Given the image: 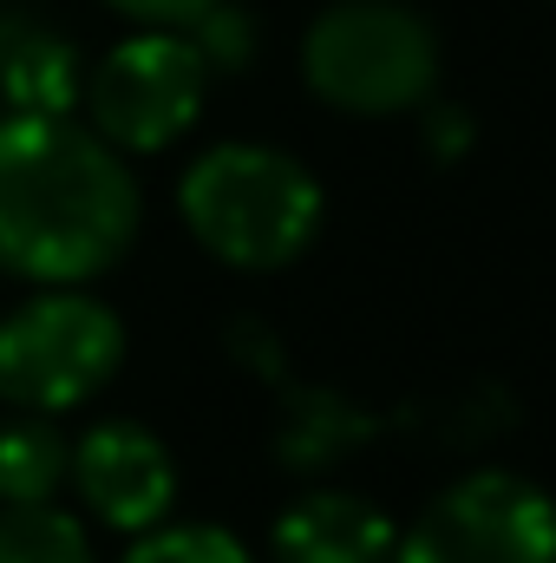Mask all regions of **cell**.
Here are the masks:
<instances>
[{"label": "cell", "mask_w": 556, "mask_h": 563, "mask_svg": "<svg viewBox=\"0 0 556 563\" xmlns=\"http://www.w3.org/2000/svg\"><path fill=\"white\" fill-rule=\"evenodd\" d=\"M144 190L86 119H0V269L79 288L132 256Z\"/></svg>", "instance_id": "1"}, {"label": "cell", "mask_w": 556, "mask_h": 563, "mask_svg": "<svg viewBox=\"0 0 556 563\" xmlns=\"http://www.w3.org/2000/svg\"><path fill=\"white\" fill-rule=\"evenodd\" d=\"M321 177L281 144H210L177 177L184 230L197 236V250L243 276H269L308 256V243L321 236Z\"/></svg>", "instance_id": "2"}, {"label": "cell", "mask_w": 556, "mask_h": 563, "mask_svg": "<svg viewBox=\"0 0 556 563\" xmlns=\"http://www.w3.org/2000/svg\"><path fill=\"white\" fill-rule=\"evenodd\" d=\"M438 26L407 0H327L301 33V79L327 112L400 119L438 92Z\"/></svg>", "instance_id": "3"}, {"label": "cell", "mask_w": 556, "mask_h": 563, "mask_svg": "<svg viewBox=\"0 0 556 563\" xmlns=\"http://www.w3.org/2000/svg\"><path fill=\"white\" fill-rule=\"evenodd\" d=\"M125 367V321L86 288H40L0 314V407L26 420L79 413Z\"/></svg>", "instance_id": "4"}, {"label": "cell", "mask_w": 556, "mask_h": 563, "mask_svg": "<svg viewBox=\"0 0 556 563\" xmlns=\"http://www.w3.org/2000/svg\"><path fill=\"white\" fill-rule=\"evenodd\" d=\"M210 66L197 53L190 33H164L138 26L125 33L99 66H86V125L125 157H151L190 139V125L203 119V92H210Z\"/></svg>", "instance_id": "5"}, {"label": "cell", "mask_w": 556, "mask_h": 563, "mask_svg": "<svg viewBox=\"0 0 556 563\" xmlns=\"http://www.w3.org/2000/svg\"><path fill=\"white\" fill-rule=\"evenodd\" d=\"M393 563H556V498L524 472L478 465L432 492Z\"/></svg>", "instance_id": "6"}, {"label": "cell", "mask_w": 556, "mask_h": 563, "mask_svg": "<svg viewBox=\"0 0 556 563\" xmlns=\"http://www.w3.org/2000/svg\"><path fill=\"white\" fill-rule=\"evenodd\" d=\"M86 525H105L119 538H144L170 525L177 511V459L170 445L138 420H92L73 439V472Z\"/></svg>", "instance_id": "7"}, {"label": "cell", "mask_w": 556, "mask_h": 563, "mask_svg": "<svg viewBox=\"0 0 556 563\" xmlns=\"http://www.w3.org/2000/svg\"><path fill=\"white\" fill-rule=\"evenodd\" d=\"M400 558V525L341 485H314L288 498L269 525V563H393Z\"/></svg>", "instance_id": "8"}, {"label": "cell", "mask_w": 556, "mask_h": 563, "mask_svg": "<svg viewBox=\"0 0 556 563\" xmlns=\"http://www.w3.org/2000/svg\"><path fill=\"white\" fill-rule=\"evenodd\" d=\"M79 46L33 13H0V119H79Z\"/></svg>", "instance_id": "9"}, {"label": "cell", "mask_w": 556, "mask_h": 563, "mask_svg": "<svg viewBox=\"0 0 556 563\" xmlns=\"http://www.w3.org/2000/svg\"><path fill=\"white\" fill-rule=\"evenodd\" d=\"M73 472V439L59 420H7L0 426V505L26 511V505H59V485Z\"/></svg>", "instance_id": "10"}, {"label": "cell", "mask_w": 556, "mask_h": 563, "mask_svg": "<svg viewBox=\"0 0 556 563\" xmlns=\"http://www.w3.org/2000/svg\"><path fill=\"white\" fill-rule=\"evenodd\" d=\"M374 432L360 407H347L341 394H288V420H281V459L294 472H321L341 452H354Z\"/></svg>", "instance_id": "11"}, {"label": "cell", "mask_w": 556, "mask_h": 563, "mask_svg": "<svg viewBox=\"0 0 556 563\" xmlns=\"http://www.w3.org/2000/svg\"><path fill=\"white\" fill-rule=\"evenodd\" d=\"M0 563H99L92 525L59 505H26V511L0 505Z\"/></svg>", "instance_id": "12"}, {"label": "cell", "mask_w": 556, "mask_h": 563, "mask_svg": "<svg viewBox=\"0 0 556 563\" xmlns=\"http://www.w3.org/2000/svg\"><path fill=\"white\" fill-rule=\"evenodd\" d=\"M119 563H256V551L230 525H157L132 538Z\"/></svg>", "instance_id": "13"}, {"label": "cell", "mask_w": 556, "mask_h": 563, "mask_svg": "<svg viewBox=\"0 0 556 563\" xmlns=\"http://www.w3.org/2000/svg\"><path fill=\"white\" fill-rule=\"evenodd\" d=\"M190 40H197V53H203L210 73H243V66L256 59V20H249V7H236V0H216V7L190 26Z\"/></svg>", "instance_id": "14"}, {"label": "cell", "mask_w": 556, "mask_h": 563, "mask_svg": "<svg viewBox=\"0 0 556 563\" xmlns=\"http://www.w3.org/2000/svg\"><path fill=\"white\" fill-rule=\"evenodd\" d=\"M112 13H125L132 26H164V33H190L216 0H105Z\"/></svg>", "instance_id": "15"}, {"label": "cell", "mask_w": 556, "mask_h": 563, "mask_svg": "<svg viewBox=\"0 0 556 563\" xmlns=\"http://www.w3.org/2000/svg\"><path fill=\"white\" fill-rule=\"evenodd\" d=\"M419 125H425V144H432V157H438V164L465 157L471 139H478V125H471L458 106H425V112H419Z\"/></svg>", "instance_id": "16"}]
</instances>
